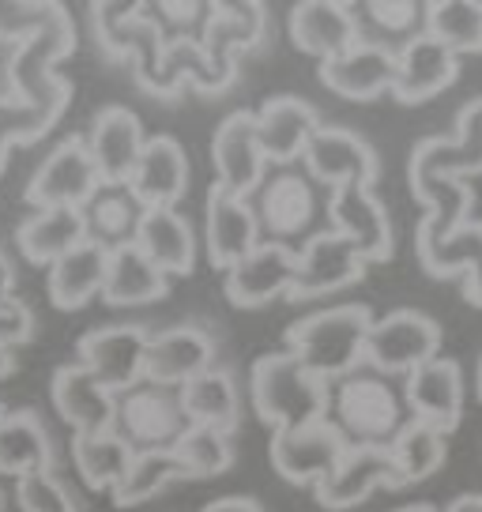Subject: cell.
Listing matches in <instances>:
<instances>
[{
    "instance_id": "45",
    "label": "cell",
    "mask_w": 482,
    "mask_h": 512,
    "mask_svg": "<svg viewBox=\"0 0 482 512\" xmlns=\"http://www.w3.org/2000/svg\"><path fill=\"white\" fill-rule=\"evenodd\" d=\"M34 336V313L27 305L12 298L0 305V351L12 354V347H23Z\"/></svg>"
},
{
    "instance_id": "23",
    "label": "cell",
    "mask_w": 482,
    "mask_h": 512,
    "mask_svg": "<svg viewBox=\"0 0 482 512\" xmlns=\"http://www.w3.org/2000/svg\"><path fill=\"white\" fill-rule=\"evenodd\" d=\"M358 8L354 4H339V0H302L290 12V42L317 57V61H332L339 53L362 42L358 31Z\"/></svg>"
},
{
    "instance_id": "14",
    "label": "cell",
    "mask_w": 482,
    "mask_h": 512,
    "mask_svg": "<svg viewBox=\"0 0 482 512\" xmlns=\"http://www.w3.org/2000/svg\"><path fill=\"white\" fill-rule=\"evenodd\" d=\"M306 174L317 181V185H328V189H343V185H373L377 174H381V159L358 132H347V128H332L321 125L309 140L306 155Z\"/></svg>"
},
{
    "instance_id": "37",
    "label": "cell",
    "mask_w": 482,
    "mask_h": 512,
    "mask_svg": "<svg viewBox=\"0 0 482 512\" xmlns=\"http://www.w3.org/2000/svg\"><path fill=\"white\" fill-rule=\"evenodd\" d=\"M72 460H76L80 479L87 482L91 490H117L121 479L129 475L136 452H132V445L117 430L76 433V441H72Z\"/></svg>"
},
{
    "instance_id": "41",
    "label": "cell",
    "mask_w": 482,
    "mask_h": 512,
    "mask_svg": "<svg viewBox=\"0 0 482 512\" xmlns=\"http://www.w3.org/2000/svg\"><path fill=\"white\" fill-rule=\"evenodd\" d=\"M177 460L185 467L189 479H211V475H223L234 452H230V433L211 430V426H189L181 433V441L174 445Z\"/></svg>"
},
{
    "instance_id": "27",
    "label": "cell",
    "mask_w": 482,
    "mask_h": 512,
    "mask_svg": "<svg viewBox=\"0 0 482 512\" xmlns=\"http://www.w3.org/2000/svg\"><path fill=\"white\" fill-rule=\"evenodd\" d=\"M53 407L76 433H110L117 422V396L87 366H61L53 373Z\"/></svg>"
},
{
    "instance_id": "18",
    "label": "cell",
    "mask_w": 482,
    "mask_h": 512,
    "mask_svg": "<svg viewBox=\"0 0 482 512\" xmlns=\"http://www.w3.org/2000/svg\"><path fill=\"white\" fill-rule=\"evenodd\" d=\"M403 479L392 452L373 445H351L347 456L336 464V471L317 486V501L324 509H354L362 505L373 490H400Z\"/></svg>"
},
{
    "instance_id": "48",
    "label": "cell",
    "mask_w": 482,
    "mask_h": 512,
    "mask_svg": "<svg viewBox=\"0 0 482 512\" xmlns=\"http://www.w3.org/2000/svg\"><path fill=\"white\" fill-rule=\"evenodd\" d=\"M396 512H430L426 505H415V509H396ZM449 512H482V497L479 494H464L456 497V505Z\"/></svg>"
},
{
    "instance_id": "13",
    "label": "cell",
    "mask_w": 482,
    "mask_h": 512,
    "mask_svg": "<svg viewBox=\"0 0 482 512\" xmlns=\"http://www.w3.org/2000/svg\"><path fill=\"white\" fill-rule=\"evenodd\" d=\"M147 347H151V332L140 328V324L95 328V332H87L80 339V366L91 369L102 388L121 396L136 384H144Z\"/></svg>"
},
{
    "instance_id": "39",
    "label": "cell",
    "mask_w": 482,
    "mask_h": 512,
    "mask_svg": "<svg viewBox=\"0 0 482 512\" xmlns=\"http://www.w3.org/2000/svg\"><path fill=\"white\" fill-rule=\"evenodd\" d=\"M174 479H189V475H185V467H181V460H177L174 448L136 452L129 475H125L121 486L113 490V501H117L121 509H129V505H144V501H151L155 494H162Z\"/></svg>"
},
{
    "instance_id": "10",
    "label": "cell",
    "mask_w": 482,
    "mask_h": 512,
    "mask_svg": "<svg viewBox=\"0 0 482 512\" xmlns=\"http://www.w3.org/2000/svg\"><path fill=\"white\" fill-rule=\"evenodd\" d=\"M370 268V260L354 249L351 241L336 230H317L306 245H298V272L290 283V302H309L332 290H347L362 283V275Z\"/></svg>"
},
{
    "instance_id": "44",
    "label": "cell",
    "mask_w": 482,
    "mask_h": 512,
    "mask_svg": "<svg viewBox=\"0 0 482 512\" xmlns=\"http://www.w3.org/2000/svg\"><path fill=\"white\" fill-rule=\"evenodd\" d=\"M16 501H19V512H80L76 501H72V494L65 490V482L53 479L49 471H38V475L19 479Z\"/></svg>"
},
{
    "instance_id": "47",
    "label": "cell",
    "mask_w": 482,
    "mask_h": 512,
    "mask_svg": "<svg viewBox=\"0 0 482 512\" xmlns=\"http://www.w3.org/2000/svg\"><path fill=\"white\" fill-rule=\"evenodd\" d=\"M204 512H260V505L257 501H249V497H223V501L208 505Z\"/></svg>"
},
{
    "instance_id": "35",
    "label": "cell",
    "mask_w": 482,
    "mask_h": 512,
    "mask_svg": "<svg viewBox=\"0 0 482 512\" xmlns=\"http://www.w3.org/2000/svg\"><path fill=\"white\" fill-rule=\"evenodd\" d=\"M53 448L49 433L34 411H8L0 426V479H27L38 471H49Z\"/></svg>"
},
{
    "instance_id": "40",
    "label": "cell",
    "mask_w": 482,
    "mask_h": 512,
    "mask_svg": "<svg viewBox=\"0 0 482 512\" xmlns=\"http://www.w3.org/2000/svg\"><path fill=\"white\" fill-rule=\"evenodd\" d=\"M388 452H392V464L400 471L403 486L407 482H422L430 479L441 467V460H445V433L411 418L400 430V437L388 445Z\"/></svg>"
},
{
    "instance_id": "8",
    "label": "cell",
    "mask_w": 482,
    "mask_h": 512,
    "mask_svg": "<svg viewBox=\"0 0 482 512\" xmlns=\"http://www.w3.org/2000/svg\"><path fill=\"white\" fill-rule=\"evenodd\" d=\"M102 189V174H98L87 136H68L46 155V162L34 170L31 185H27V200L38 211L46 208H87Z\"/></svg>"
},
{
    "instance_id": "7",
    "label": "cell",
    "mask_w": 482,
    "mask_h": 512,
    "mask_svg": "<svg viewBox=\"0 0 482 512\" xmlns=\"http://www.w3.org/2000/svg\"><path fill=\"white\" fill-rule=\"evenodd\" d=\"M193 422L181 407L177 388H159V384H136L117 396V422L113 430L132 445V452H155V448H174L181 433Z\"/></svg>"
},
{
    "instance_id": "26",
    "label": "cell",
    "mask_w": 482,
    "mask_h": 512,
    "mask_svg": "<svg viewBox=\"0 0 482 512\" xmlns=\"http://www.w3.org/2000/svg\"><path fill=\"white\" fill-rule=\"evenodd\" d=\"M257 128L268 162L290 170L294 162H302L313 132L321 128V117H317V110L309 106L306 98L279 95V98H268L257 110Z\"/></svg>"
},
{
    "instance_id": "4",
    "label": "cell",
    "mask_w": 482,
    "mask_h": 512,
    "mask_svg": "<svg viewBox=\"0 0 482 512\" xmlns=\"http://www.w3.org/2000/svg\"><path fill=\"white\" fill-rule=\"evenodd\" d=\"M249 392H253V407H257L260 422H268L272 433L328 418L332 388L290 351L257 358V366L249 373Z\"/></svg>"
},
{
    "instance_id": "30",
    "label": "cell",
    "mask_w": 482,
    "mask_h": 512,
    "mask_svg": "<svg viewBox=\"0 0 482 512\" xmlns=\"http://www.w3.org/2000/svg\"><path fill=\"white\" fill-rule=\"evenodd\" d=\"M136 249L166 275H189L196 268V234L177 208H147L136 230Z\"/></svg>"
},
{
    "instance_id": "31",
    "label": "cell",
    "mask_w": 482,
    "mask_h": 512,
    "mask_svg": "<svg viewBox=\"0 0 482 512\" xmlns=\"http://www.w3.org/2000/svg\"><path fill=\"white\" fill-rule=\"evenodd\" d=\"M19 253L27 256L31 264L53 268L61 256L76 253L80 245H87V219L80 208H46L34 211L27 223L16 230Z\"/></svg>"
},
{
    "instance_id": "53",
    "label": "cell",
    "mask_w": 482,
    "mask_h": 512,
    "mask_svg": "<svg viewBox=\"0 0 482 512\" xmlns=\"http://www.w3.org/2000/svg\"><path fill=\"white\" fill-rule=\"evenodd\" d=\"M4 418H8V411H4V407H0V426H4Z\"/></svg>"
},
{
    "instance_id": "43",
    "label": "cell",
    "mask_w": 482,
    "mask_h": 512,
    "mask_svg": "<svg viewBox=\"0 0 482 512\" xmlns=\"http://www.w3.org/2000/svg\"><path fill=\"white\" fill-rule=\"evenodd\" d=\"M358 12L370 19L377 31L392 34V38L411 42L426 31V4H415V0H373V4H362Z\"/></svg>"
},
{
    "instance_id": "33",
    "label": "cell",
    "mask_w": 482,
    "mask_h": 512,
    "mask_svg": "<svg viewBox=\"0 0 482 512\" xmlns=\"http://www.w3.org/2000/svg\"><path fill=\"white\" fill-rule=\"evenodd\" d=\"M144 204L132 196L129 185H102L95 200L83 208L87 219V238L102 245L106 253H117L125 245H136V230L144 219Z\"/></svg>"
},
{
    "instance_id": "46",
    "label": "cell",
    "mask_w": 482,
    "mask_h": 512,
    "mask_svg": "<svg viewBox=\"0 0 482 512\" xmlns=\"http://www.w3.org/2000/svg\"><path fill=\"white\" fill-rule=\"evenodd\" d=\"M16 298V272H12V260L0 253V305Z\"/></svg>"
},
{
    "instance_id": "49",
    "label": "cell",
    "mask_w": 482,
    "mask_h": 512,
    "mask_svg": "<svg viewBox=\"0 0 482 512\" xmlns=\"http://www.w3.org/2000/svg\"><path fill=\"white\" fill-rule=\"evenodd\" d=\"M16 87H12V49L0 46V98L12 95Z\"/></svg>"
},
{
    "instance_id": "21",
    "label": "cell",
    "mask_w": 482,
    "mask_h": 512,
    "mask_svg": "<svg viewBox=\"0 0 482 512\" xmlns=\"http://www.w3.org/2000/svg\"><path fill=\"white\" fill-rule=\"evenodd\" d=\"M294 272H298V249L279 241H260L253 253L226 272L223 290L238 309H260L279 294H287Z\"/></svg>"
},
{
    "instance_id": "17",
    "label": "cell",
    "mask_w": 482,
    "mask_h": 512,
    "mask_svg": "<svg viewBox=\"0 0 482 512\" xmlns=\"http://www.w3.org/2000/svg\"><path fill=\"white\" fill-rule=\"evenodd\" d=\"M418 256L430 275L471 272L464 298L471 305H482V223H460L456 230H445L426 215L418 226Z\"/></svg>"
},
{
    "instance_id": "16",
    "label": "cell",
    "mask_w": 482,
    "mask_h": 512,
    "mask_svg": "<svg viewBox=\"0 0 482 512\" xmlns=\"http://www.w3.org/2000/svg\"><path fill=\"white\" fill-rule=\"evenodd\" d=\"M328 219H332V230L351 241L370 264L373 260L385 264L388 256H392V249H396L388 211L373 196V185H343V189H332V196H328Z\"/></svg>"
},
{
    "instance_id": "19",
    "label": "cell",
    "mask_w": 482,
    "mask_h": 512,
    "mask_svg": "<svg viewBox=\"0 0 482 512\" xmlns=\"http://www.w3.org/2000/svg\"><path fill=\"white\" fill-rule=\"evenodd\" d=\"M403 400L411 418L434 426L449 437L464 418V373L452 358H434L403 381Z\"/></svg>"
},
{
    "instance_id": "24",
    "label": "cell",
    "mask_w": 482,
    "mask_h": 512,
    "mask_svg": "<svg viewBox=\"0 0 482 512\" xmlns=\"http://www.w3.org/2000/svg\"><path fill=\"white\" fill-rule=\"evenodd\" d=\"M456 76H460V57L422 31L418 38H411V42H403L396 49V83H392V95L400 98V102H407V106H418L426 98L449 91L452 83H456Z\"/></svg>"
},
{
    "instance_id": "32",
    "label": "cell",
    "mask_w": 482,
    "mask_h": 512,
    "mask_svg": "<svg viewBox=\"0 0 482 512\" xmlns=\"http://www.w3.org/2000/svg\"><path fill=\"white\" fill-rule=\"evenodd\" d=\"M106 272H110V253L95 241H87L76 253L61 256L49 268V302L57 309H65V313H76L91 298L102 294Z\"/></svg>"
},
{
    "instance_id": "42",
    "label": "cell",
    "mask_w": 482,
    "mask_h": 512,
    "mask_svg": "<svg viewBox=\"0 0 482 512\" xmlns=\"http://www.w3.org/2000/svg\"><path fill=\"white\" fill-rule=\"evenodd\" d=\"M61 4H38V0H0V46L19 49L23 42H31L38 31H46L49 23L57 19Z\"/></svg>"
},
{
    "instance_id": "52",
    "label": "cell",
    "mask_w": 482,
    "mask_h": 512,
    "mask_svg": "<svg viewBox=\"0 0 482 512\" xmlns=\"http://www.w3.org/2000/svg\"><path fill=\"white\" fill-rule=\"evenodd\" d=\"M479 400H482V362H479Z\"/></svg>"
},
{
    "instance_id": "3",
    "label": "cell",
    "mask_w": 482,
    "mask_h": 512,
    "mask_svg": "<svg viewBox=\"0 0 482 512\" xmlns=\"http://www.w3.org/2000/svg\"><path fill=\"white\" fill-rule=\"evenodd\" d=\"M407 415L403 392L377 369H354L351 377L332 384L328 396V422L347 437V445L388 448L411 422Z\"/></svg>"
},
{
    "instance_id": "5",
    "label": "cell",
    "mask_w": 482,
    "mask_h": 512,
    "mask_svg": "<svg viewBox=\"0 0 482 512\" xmlns=\"http://www.w3.org/2000/svg\"><path fill=\"white\" fill-rule=\"evenodd\" d=\"M471 174H482V98L460 113L456 136H430L411 151V192L434 211L452 181H464Z\"/></svg>"
},
{
    "instance_id": "11",
    "label": "cell",
    "mask_w": 482,
    "mask_h": 512,
    "mask_svg": "<svg viewBox=\"0 0 482 512\" xmlns=\"http://www.w3.org/2000/svg\"><path fill=\"white\" fill-rule=\"evenodd\" d=\"M347 437L328 422H309V426H294V430L272 433V467L279 479L294 482V486H321L336 464L347 456Z\"/></svg>"
},
{
    "instance_id": "12",
    "label": "cell",
    "mask_w": 482,
    "mask_h": 512,
    "mask_svg": "<svg viewBox=\"0 0 482 512\" xmlns=\"http://www.w3.org/2000/svg\"><path fill=\"white\" fill-rule=\"evenodd\" d=\"M211 162H215V181L223 189L238 192V196H253L260 185L268 181V155L260 144L257 113L234 110L226 113L215 136H211Z\"/></svg>"
},
{
    "instance_id": "38",
    "label": "cell",
    "mask_w": 482,
    "mask_h": 512,
    "mask_svg": "<svg viewBox=\"0 0 482 512\" xmlns=\"http://www.w3.org/2000/svg\"><path fill=\"white\" fill-rule=\"evenodd\" d=\"M426 34L456 57L482 53V0H437L426 4Z\"/></svg>"
},
{
    "instance_id": "2",
    "label": "cell",
    "mask_w": 482,
    "mask_h": 512,
    "mask_svg": "<svg viewBox=\"0 0 482 512\" xmlns=\"http://www.w3.org/2000/svg\"><path fill=\"white\" fill-rule=\"evenodd\" d=\"M373 313L366 305L347 302L321 313H309L287 332V351L302 358L321 381L336 384L366 362V343L373 332Z\"/></svg>"
},
{
    "instance_id": "15",
    "label": "cell",
    "mask_w": 482,
    "mask_h": 512,
    "mask_svg": "<svg viewBox=\"0 0 482 512\" xmlns=\"http://www.w3.org/2000/svg\"><path fill=\"white\" fill-rule=\"evenodd\" d=\"M204 238H208V260L215 268L230 272L238 260L260 245V219L249 196L223 189L219 181L208 192V215H204Z\"/></svg>"
},
{
    "instance_id": "34",
    "label": "cell",
    "mask_w": 482,
    "mask_h": 512,
    "mask_svg": "<svg viewBox=\"0 0 482 512\" xmlns=\"http://www.w3.org/2000/svg\"><path fill=\"white\" fill-rule=\"evenodd\" d=\"M166 294H170V275L159 272L136 245L110 253V272H106V287H102L106 305H117V309L151 305Z\"/></svg>"
},
{
    "instance_id": "1",
    "label": "cell",
    "mask_w": 482,
    "mask_h": 512,
    "mask_svg": "<svg viewBox=\"0 0 482 512\" xmlns=\"http://www.w3.org/2000/svg\"><path fill=\"white\" fill-rule=\"evenodd\" d=\"M76 46V27L61 8L46 31L12 49V95L0 98V170L16 144H34L61 121L72 98V83L57 72Z\"/></svg>"
},
{
    "instance_id": "29",
    "label": "cell",
    "mask_w": 482,
    "mask_h": 512,
    "mask_svg": "<svg viewBox=\"0 0 482 512\" xmlns=\"http://www.w3.org/2000/svg\"><path fill=\"white\" fill-rule=\"evenodd\" d=\"M268 12L264 4H215V16H211L208 31H204V57L215 72L223 76H234L238 72V61L245 49L260 46L264 38V23H268Z\"/></svg>"
},
{
    "instance_id": "20",
    "label": "cell",
    "mask_w": 482,
    "mask_h": 512,
    "mask_svg": "<svg viewBox=\"0 0 482 512\" xmlns=\"http://www.w3.org/2000/svg\"><path fill=\"white\" fill-rule=\"evenodd\" d=\"M87 147H91V159L102 174V185H129L147 147L144 121L129 106H106L91 121Z\"/></svg>"
},
{
    "instance_id": "36",
    "label": "cell",
    "mask_w": 482,
    "mask_h": 512,
    "mask_svg": "<svg viewBox=\"0 0 482 512\" xmlns=\"http://www.w3.org/2000/svg\"><path fill=\"white\" fill-rule=\"evenodd\" d=\"M181 392V407L193 426H211V430L234 433L241 422V400H238V384L226 369L211 366L208 373H200Z\"/></svg>"
},
{
    "instance_id": "28",
    "label": "cell",
    "mask_w": 482,
    "mask_h": 512,
    "mask_svg": "<svg viewBox=\"0 0 482 512\" xmlns=\"http://www.w3.org/2000/svg\"><path fill=\"white\" fill-rule=\"evenodd\" d=\"M129 189L144 208H177V200L189 189V155H185V147L177 144L174 136H151Z\"/></svg>"
},
{
    "instance_id": "6",
    "label": "cell",
    "mask_w": 482,
    "mask_h": 512,
    "mask_svg": "<svg viewBox=\"0 0 482 512\" xmlns=\"http://www.w3.org/2000/svg\"><path fill=\"white\" fill-rule=\"evenodd\" d=\"M441 328L430 313L418 309H396L373 324L366 343V366L381 377H407L418 366L441 358Z\"/></svg>"
},
{
    "instance_id": "22",
    "label": "cell",
    "mask_w": 482,
    "mask_h": 512,
    "mask_svg": "<svg viewBox=\"0 0 482 512\" xmlns=\"http://www.w3.org/2000/svg\"><path fill=\"white\" fill-rule=\"evenodd\" d=\"M215 362V339L200 324H177L159 336H151L147 347V384L159 388H185V384L208 373Z\"/></svg>"
},
{
    "instance_id": "9",
    "label": "cell",
    "mask_w": 482,
    "mask_h": 512,
    "mask_svg": "<svg viewBox=\"0 0 482 512\" xmlns=\"http://www.w3.org/2000/svg\"><path fill=\"white\" fill-rule=\"evenodd\" d=\"M253 208H257V219H260V234H268V241L298 249V241L306 245L313 238L317 185L302 170H279V174H272L260 185Z\"/></svg>"
},
{
    "instance_id": "50",
    "label": "cell",
    "mask_w": 482,
    "mask_h": 512,
    "mask_svg": "<svg viewBox=\"0 0 482 512\" xmlns=\"http://www.w3.org/2000/svg\"><path fill=\"white\" fill-rule=\"evenodd\" d=\"M16 486H8V482L0 479V512H16Z\"/></svg>"
},
{
    "instance_id": "51",
    "label": "cell",
    "mask_w": 482,
    "mask_h": 512,
    "mask_svg": "<svg viewBox=\"0 0 482 512\" xmlns=\"http://www.w3.org/2000/svg\"><path fill=\"white\" fill-rule=\"evenodd\" d=\"M12 369H16V358H12L8 351H0V381H4V377H8Z\"/></svg>"
},
{
    "instance_id": "25",
    "label": "cell",
    "mask_w": 482,
    "mask_h": 512,
    "mask_svg": "<svg viewBox=\"0 0 482 512\" xmlns=\"http://www.w3.org/2000/svg\"><path fill=\"white\" fill-rule=\"evenodd\" d=\"M324 87H332L336 95L351 102H373L396 83V49L385 42H358L347 53H339L332 61L321 64Z\"/></svg>"
}]
</instances>
